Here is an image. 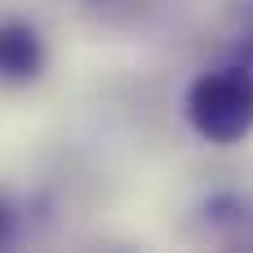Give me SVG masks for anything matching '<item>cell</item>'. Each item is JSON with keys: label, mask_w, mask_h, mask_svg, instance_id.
Returning a JSON list of instances; mask_svg holds the SVG:
<instances>
[{"label": "cell", "mask_w": 253, "mask_h": 253, "mask_svg": "<svg viewBox=\"0 0 253 253\" xmlns=\"http://www.w3.org/2000/svg\"><path fill=\"white\" fill-rule=\"evenodd\" d=\"M9 231H13V213H9V205L0 200V245L9 240Z\"/></svg>", "instance_id": "3"}, {"label": "cell", "mask_w": 253, "mask_h": 253, "mask_svg": "<svg viewBox=\"0 0 253 253\" xmlns=\"http://www.w3.org/2000/svg\"><path fill=\"white\" fill-rule=\"evenodd\" d=\"M44 71V40L31 22H0V80L4 84H27Z\"/></svg>", "instance_id": "2"}, {"label": "cell", "mask_w": 253, "mask_h": 253, "mask_svg": "<svg viewBox=\"0 0 253 253\" xmlns=\"http://www.w3.org/2000/svg\"><path fill=\"white\" fill-rule=\"evenodd\" d=\"M182 116L191 133L209 147H240L253 133V67H209L182 93Z\"/></svg>", "instance_id": "1"}]
</instances>
